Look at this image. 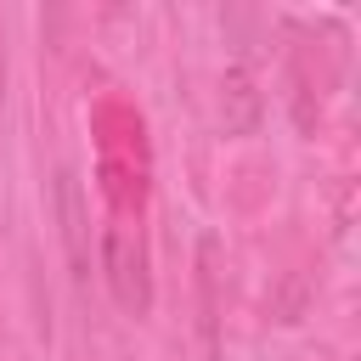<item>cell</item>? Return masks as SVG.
<instances>
[{
    "label": "cell",
    "mask_w": 361,
    "mask_h": 361,
    "mask_svg": "<svg viewBox=\"0 0 361 361\" xmlns=\"http://www.w3.org/2000/svg\"><path fill=\"white\" fill-rule=\"evenodd\" d=\"M102 276H107V293H113L118 310L147 316V305H152V288H147V248H141V231H130L124 220L107 226V237H102Z\"/></svg>",
    "instance_id": "6da1fadb"
},
{
    "label": "cell",
    "mask_w": 361,
    "mask_h": 361,
    "mask_svg": "<svg viewBox=\"0 0 361 361\" xmlns=\"http://www.w3.org/2000/svg\"><path fill=\"white\" fill-rule=\"evenodd\" d=\"M56 220H62L68 265H73V276L85 282V276H90V209H85V192H79V180H73L68 169L56 175Z\"/></svg>",
    "instance_id": "7a4b0ae2"
},
{
    "label": "cell",
    "mask_w": 361,
    "mask_h": 361,
    "mask_svg": "<svg viewBox=\"0 0 361 361\" xmlns=\"http://www.w3.org/2000/svg\"><path fill=\"white\" fill-rule=\"evenodd\" d=\"M226 102H231L226 124H231V130H254V118H259V102H254V79H248L243 68H231V73H226Z\"/></svg>",
    "instance_id": "3957f363"
}]
</instances>
